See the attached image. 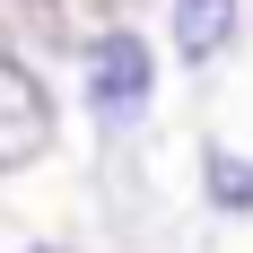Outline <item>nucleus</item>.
Returning a JSON list of instances; mask_svg holds the SVG:
<instances>
[{
  "instance_id": "obj_1",
  "label": "nucleus",
  "mask_w": 253,
  "mask_h": 253,
  "mask_svg": "<svg viewBox=\"0 0 253 253\" xmlns=\"http://www.w3.org/2000/svg\"><path fill=\"white\" fill-rule=\"evenodd\" d=\"M52 149V87L26 70L18 52H0V175H18Z\"/></svg>"
},
{
  "instance_id": "obj_2",
  "label": "nucleus",
  "mask_w": 253,
  "mask_h": 253,
  "mask_svg": "<svg viewBox=\"0 0 253 253\" xmlns=\"http://www.w3.org/2000/svg\"><path fill=\"white\" fill-rule=\"evenodd\" d=\"M157 87V61L140 35H105L87 52V105H96V123H140V105Z\"/></svg>"
},
{
  "instance_id": "obj_3",
  "label": "nucleus",
  "mask_w": 253,
  "mask_h": 253,
  "mask_svg": "<svg viewBox=\"0 0 253 253\" xmlns=\"http://www.w3.org/2000/svg\"><path fill=\"white\" fill-rule=\"evenodd\" d=\"M236 26H245L236 0H175V52L183 61H218L236 44Z\"/></svg>"
},
{
  "instance_id": "obj_4",
  "label": "nucleus",
  "mask_w": 253,
  "mask_h": 253,
  "mask_svg": "<svg viewBox=\"0 0 253 253\" xmlns=\"http://www.w3.org/2000/svg\"><path fill=\"white\" fill-rule=\"evenodd\" d=\"M201 183H210V201H218V210H253V166L227 149V140H210V149H201Z\"/></svg>"
},
{
  "instance_id": "obj_5",
  "label": "nucleus",
  "mask_w": 253,
  "mask_h": 253,
  "mask_svg": "<svg viewBox=\"0 0 253 253\" xmlns=\"http://www.w3.org/2000/svg\"><path fill=\"white\" fill-rule=\"evenodd\" d=\"M26 253H70V245H26Z\"/></svg>"
}]
</instances>
